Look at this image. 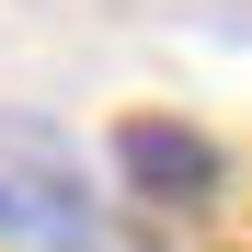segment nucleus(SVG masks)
I'll return each mask as SVG.
<instances>
[{"label": "nucleus", "instance_id": "obj_1", "mask_svg": "<svg viewBox=\"0 0 252 252\" xmlns=\"http://www.w3.org/2000/svg\"><path fill=\"white\" fill-rule=\"evenodd\" d=\"M115 160H126V184H138V195H160V206H206V195H218V149H206L195 126L126 115V126H115Z\"/></svg>", "mask_w": 252, "mask_h": 252}]
</instances>
